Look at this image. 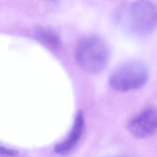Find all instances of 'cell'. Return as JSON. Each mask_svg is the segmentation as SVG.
Instances as JSON below:
<instances>
[{
	"instance_id": "obj_1",
	"label": "cell",
	"mask_w": 157,
	"mask_h": 157,
	"mask_svg": "<svg viewBox=\"0 0 157 157\" xmlns=\"http://www.w3.org/2000/svg\"><path fill=\"white\" fill-rule=\"evenodd\" d=\"M118 21L133 34H150L157 28V7L150 1H132L120 11Z\"/></svg>"
},
{
	"instance_id": "obj_2",
	"label": "cell",
	"mask_w": 157,
	"mask_h": 157,
	"mask_svg": "<svg viewBox=\"0 0 157 157\" xmlns=\"http://www.w3.org/2000/svg\"><path fill=\"white\" fill-rule=\"evenodd\" d=\"M75 58L79 67L87 73L98 74L109 63V50L106 43L100 37L86 36L77 45Z\"/></svg>"
},
{
	"instance_id": "obj_3",
	"label": "cell",
	"mask_w": 157,
	"mask_h": 157,
	"mask_svg": "<svg viewBox=\"0 0 157 157\" xmlns=\"http://www.w3.org/2000/svg\"><path fill=\"white\" fill-rule=\"evenodd\" d=\"M148 77V69L144 63L139 61H128L112 71L109 83L116 91H129L142 87Z\"/></svg>"
},
{
	"instance_id": "obj_4",
	"label": "cell",
	"mask_w": 157,
	"mask_h": 157,
	"mask_svg": "<svg viewBox=\"0 0 157 157\" xmlns=\"http://www.w3.org/2000/svg\"><path fill=\"white\" fill-rule=\"evenodd\" d=\"M128 129L134 137L146 138L157 133V107L144 108L134 115L128 123Z\"/></svg>"
},
{
	"instance_id": "obj_5",
	"label": "cell",
	"mask_w": 157,
	"mask_h": 157,
	"mask_svg": "<svg viewBox=\"0 0 157 157\" xmlns=\"http://www.w3.org/2000/svg\"><path fill=\"white\" fill-rule=\"evenodd\" d=\"M85 129V118L82 111H78L75 117L72 129L67 137L56 145L54 151L59 155H65L71 152L77 145Z\"/></svg>"
},
{
	"instance_id": "obj_6",
	"label": "cell",
	"mask_w": 157,
	"mask_h": 157,
	"mask_svg": "<svg viewBox=\"0 0 157 157\" xmlns=\"http://www.w3.org/2000/svg\"><path fill=\"white\" fill-rule=\"evenodd\" d=\"M36 38L49 48L57 49L61 45L58 34L53 30L45 27L37 28L35 33Z\"/></svg>"
},
{
	"instance_id": "obj_7",
	"label": "cell",
	"mask_w": 157,
	"mask_h": 157,
	"mask_svg": "<svg viewBox=\"0 0 157 157\" xmlns=\"http://www.w3.org/2000/svg\"><path fill=\"white\" fill-rule=\"evenodd\" d=\"M0 153L1 155H7V156H15L17 155V154H18V151L17 150H13V149L7 148L4 147L2 146L1 147Z\"/></svg>"
}]
</instances>
